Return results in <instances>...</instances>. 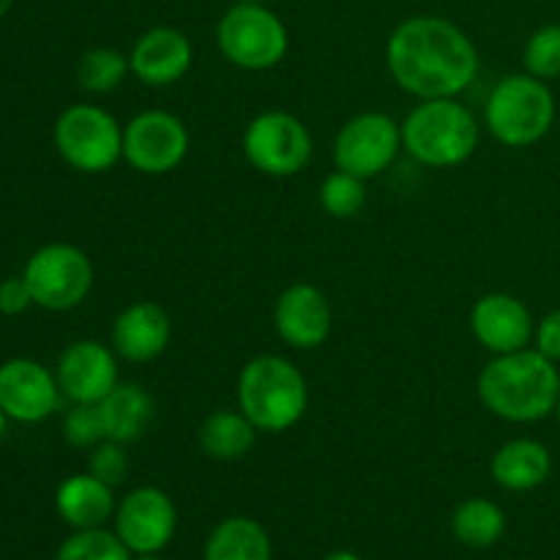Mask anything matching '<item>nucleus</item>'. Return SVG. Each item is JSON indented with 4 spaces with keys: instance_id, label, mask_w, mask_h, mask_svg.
Returning a JSON list of instances; mask_svg holds the SVG:
<instances>
[{
    "instance_id": "f257e3e1",
    "label": "nucleus",
    "mask_w": 560,
    "mask_h": 560,
    "mask_svg": "<svg viewBox=\"0 0 560 560\" xmlns=\"http://www.w3.org/2000/svg\"><path fill=\"white\" fill-rule=\"evenodd\" d=\"M386 63L394 82L419 102L457 98L479 74V49L454 22L421 14L394 27Z\"/></svg>"
},
{
    "instance_id": "f03ea898",
    "label": "nucleus",
    "mask_w": 560,
    "mask_h": 560,
    "mask_svg": "<svg viewBox=\"0 0 560 560\" xmlns=\"http://www.w3.org/2000/svg\"><path fill=\"white\" fill-rule=\"evenodd\" d=\"M479 399L492 416L512 424H536L556 413L560 372L536 348L495 355L479 372Z\"/></svg>"
},
{
    "instance_id": "7ed1b4c3",
    "label": "nucleus",
    "mask_w": 560,
    "mask_h": 560,
    "mask_svg": "<svg viewBox=\"0 0 560 560\" xmlns=\"http://www.w3.org/2000/svg\"><path fill=\"white\" fill-rule=\"evenodd\" d=\"M310 405L306 377L282 355H255L238 375V408L260 432H288L304 419Z\"/></svg>"
},
{
    "instance_id": "20e7f679",
    "label": "nucleus",
    "mask_w": 560,
    "mask_h": 560,
    "mask_svg": "<svg viewBox=\"0 0 560 560\" xmlns=\"http://www.w3.org/2000/svg\"><path fill=\"white\" fill-rule=\"evenodd\" d=\"M399 126L402 148L424 167H457L479 151V120L457 98H424Z\"/></svg>"
},
{
    "instance_id": "39448f33",
    "label": "nucleus",
    "mask_w": 560,
    "mask_h": 560,
    "mask_svg": "<svg viewBox=\"0 0 560 560\" xmlns=\"http://www.w3.org/2000/svg\"><path fill=\"white\" fill-rule=\"evenodd\" d=\"M556 124V96L534 74H509L490 91L485 126L501 145L530 148L550 135Z\"/></svg>"
},
{
    "instance_id": "423d86ee",
    "label": "nucleus",
    "mask_w": 560,
    "mask_h": 560,
    "mask_svg": "<svg viewBox=\"0 0 560 560\" xmlns=\"http://www.w3.org/2000/svg\"><path fill=\"white\" fill-rule=\"evenodd\" d=\"M55 148L71 170L98 175L124 159V126L96 104H71L55 120Z\"/></svg>"
},
{
    "instance_id": "0eeeda50",
    "label": "nucleus",
    "mask_w": 560,
    "mask_h": 560,
    "mask_svg": "<svg viewBox=\"0 0 560 560\" xmlns=\"http://www.w3.org/2000/svg\"><path fill=\"white\" fill-rule=\"evenodd\" d=\"M217 44L224 60L244 71H268L288 55L290 36L282 16L266 3H235L217 25Z\"/></svg>"
},
{
    "instance_id": "6e6552de",
    "label": "nucleus",
    "mask_w": 560,
    "mask_h": 560,
    "mask_svg": "<svg viewBox=\"0 0 560 560\" xmlns=\"http://www.w3.org/2000/svg\"><path fill=\"white\" fill-rule=\"evenodd\" d=\"M241 145H244L246 162L271 178L299 175L312 162V151H315L304 120L282 109L255 115L246 126Z\"/></svg>"
},
{
    "instance_id": "1a4fd4ad",
    "label": "nucleus",
    "mask_w": 560,
    "mask_h": 560,
    "mask_svg": "<svg viewBox=\"0 0 560 560\" xmlns=\"http://www.w3.org/2000/svg\"><path fill=\"white\" fill-rule=\"evenodd\" d=\"M22 277L36 306L49 312L77 310L93 288L91 257L74 244H47L36 249Z\"/></svg>"
},
{
    "instance_id": "9d476101",
    "label": "nucleus",
    "mask_w": 560,
    "mask_h": 560,
    "mask_svg": "<svg viewBox=\"0 0 560 560\" xmlns=\"http://www.w3.org/2000/svg\"><path fill=\"white\" fill-rule=\"evenodd\" d=\"M402 151V126L386 113H361L334 137V164L355 178H377Z\"/></svg>"
},
{
    "instance_id": "9b49d317",
    "label": "nucleus",
    "mask_w": 560,
    "mask_h": 560,
    "mask_svg": "<svg viewBox=\"0 0 560 560\" xmlns=\"http://www.w3.org/2000/svg\"><path fill=\"white\" fill-rule=\"evenodd\" d=\"M189 153V129L167 109H145L124 126V159L142 175H167Z\"/></svg>"
},
{
    "instance_id": "f8f14e48",
    "label": "nucleus",
    "mask_w": 560,
    "mask_h": 560,
    "mask_svg": "<svg viewBox=\"0 0 560 560\" xmlns=\"http://www.w3.org/2000/svg\"><path fill=\"white\" fill-rule=\"evenodd\" d=\"M115 534L131 556H159L178 530V509L162 487H137L115 509Z\"/></svg>"
},
{
    "instance_id": "ddd939ff",
    "label": "nucleus",
    "mask_w": 560,
    "mask_h": 560,
    "mask_svg": "<svg viewBox=\"0 0 560 560\" xmlns=\"http://www.w3.org/2000/svg\"><path fill=\"white\" fill-rule=\"evenodd\" d=\"M58 377L33 359H11L0 364V410L9 421L38 424L58 410Z\"/></svg>"
},
{
    "instance_id": "4468645a",
    "label": "nucleus",
    "mask_w": 560,
    "mask_h": 560,
    "mask_svg": "<svg viewBox=\"0 0 560 560\" xmlns=\"http://www.w3.org/2000/svg\"><path fill=\"white\" fill-rule=\"evenodd\" d=\"M115 350L98 339H80L71 342L69 348L60 353L58 370V386L63 397L71 402L98 405L115 386H118V359Z\"/></svg>"
},
{
    "instance_id": "2eb2a0df",
    "label": "nucleus",
    "mask_w": 560,
    "mask_h": 560,
    "mask_svg": "<svg viewBox=\"0 0 560 560\" xmlns=\"http://www.w3.org/2000/svg\"><path fill=\"white\" fill-rule=\"evenodd\" d=\"M334 312L326 293L310 282L290 284L273 304V328L295 350H317L331 337Z\"/></svg>"
},
{
    "instance_id": "dca6fc26",
    "label": "nucleus",
    "mask_w": 560,
    "mask_h": 560,
    "mask_svg": "<svg viewBox=\"0 0 560 560\" xmlns=\"http://www.w3.org/2000/svg\"><path fill=\"white\" fill-rule=\"evenodd\" d=\"M534 331V315L512 293H487L470 310V334L492 355L530 348Z\"/></svg>"
},
{
    "instance_id": "f3484780",
    "label": "nucleus",
    "mask_w": 560,
    "mask_h": 560,
    "mask_svg": "<svg viewBox=\"0 0 560 560\" xmlns=\"http://www.w3.org/2000/svg\"><path fill=\"white\" fill-rule=\"evenodd\" d=\"M131 74L148 88H170L189 74L195 47L178 27L156 25L142 33L129 52Z\"/></svg>"
},
{
    "instance_id": "a211bd4d",
    "label": "nucleus",
    "mask_w": 560,
    "mask_h": 560,
    "mask_svg": "<svg viewBox=\"0 0 560 560\" xmlns=\"http://www.w3.org/2000/svg\"><path fill=\"white\" fill-rule=\"evenodd\" d=\"M173 339V320L156 301H135L113 323V350L131 364L156 361Z\"/></svg>"
},
{
    "instance_id": "6ab92c4d",
    "label": "nucleus",
    "mask_w": 560,
    "mask_h": 560,
    "mask_svg": "<svg viewBox=\"0 0 560 560\" xmlns=\"http://www.w3.org/2000/svg\"><path fill=\"white\" fill-rule=\"evenodd\" d=\"M55 509L58 517L74 530L104 528L109 517H115L113 487L104 485L93 474H74L63 479L55 490Z\"/></svg>"
},
{
    "instance_id": "aec40b11",
    "label": "nucleus",
    "mask_w": 560,
    "mask_h": 560,
    "mask_svg": "<svg viewBox=\"0 0 560 560\" xmlns=\"http://www.w3.org/2000/svg\"><path fill=\"white\" fill-rule=\"evenodd\" d=\"M490 474L492 481L509 492L539 490L552 474V454L534 438H514L492 454Z\"/></svg>"
},
{
    "instance_id": "412c9836",
    "label": "nucleus",
    "mask_w": 560,
    "mask_h": 560,
    "mask_svg": "<svg viewBox=\"0 0 560 560\" xmlns=\"http://www.w3.org/2000/svg\"><path fill=\"white\" fill-rule=\"evenodd\" d=\"M98 413H102L107 441H118L129 446V443L140 441L148 432V427L153 424L156 402H153V397L140 383H118L98 402Z\"/></svg>"
},
{
    "instance_id": "4be33fe9",
    "label": "nucleus",
    "mask_w": 560,
    "mask_h": 560,
    "mask_svg": "<svg viewBox=\"0 0 560 560\" xmlns=\"http://www.w3.org/2000/svg\"><path fill=\"white\" fill-rule=\"evenodd\" d=\"M257 427L244 416V410H213L202 419L197 441L211 459L235 463L255 448Z\"/></svg>"
},
{
    "instance_id": "5701e85b",
    "label": "nucleus",
    "mask_w": 560,
    "mask_h": 560,
    "mask_svg": "<svg viewBox=\"0 0 560 560\" xmlns=\"http://www.w3.org/2000/svg\"><path fill=\"white\" fill-rule=\"evenodd\" d=\"M271 536L257 520L228 517L211 530L202 560H271Z\"/></svg>"
},
{
    "instance_id": "b1692460",
    "label": "nucleus",
    "mask_w": 560,
    "mask_h": 560,
    "mask_svg": "<svg viewBox=\"0 0 560 560\" xmlns=\"http://www.w3.org/2000/svg\"><path fill=\"white\" fill-rule=\"evenodd\" d=\"M452 534L470 550H487L506 534V514L490 498H468L454 509Z\"/></svg>"
},
{
    "instance_id": "393cba45",
    "label": "nucleus",
    "mask_w": 560,
    "mask_h": 560,
    "mask_svg": "<svg viewBox=\"0 0 560 560\" xmlns=\"http://www.w3.org/2000/svg\"><path fill=\"white\" fill-rule=\"evenodd\" d=\"M129 71V55L115 47H96L88 49L77 63V82L88 93H109L120 88Z\"/></svg>"
},
{
    "instance_id": "a878e982",
    "label": "nucleus",
    "mask_w": 560,
    "mask_h": 560,
    "mask_svg": "<svg viewBox=\"0 0 560 560\" xmlns=\"http://www.w3.org/2000/svg\"><path fill=\"white\" fill-rule=\"evenodd\" d=\"M55 560H131V552L115 530L88 528L74 530L58 547Z\"/></svg>"
},
{
    "instance_id": "bb28decb",
    "label": "nucleus",
    "mask_w": 560,
    "mask_h": 560,
    "mask_svg": "<svg viewBox=\"0 0 560 560\" xmlns=\"http://www.w3.org/2000/svg\"><path fill=\"white\" fill-rule=\"evenodd\" d=\"M366 180L334 170L320 184V206L334 219H353L366 206Z\"/></svg>"
},
{
    "instance_id": "cd10ccee",
    "label": "nucleus",
    "mask_w": 560,
    "mask_h": 560,
    "mask_svg": "<svg viewBox=\"0 0 560 560\" xmlns=\"http://www.w3.org/2000/svg\"><path fill=\"white\" fill-rule=\"evenodd\" d=\"M525 71L539 80H556L560 77V25H541L530 33L523 49Z\"/></svg>"
},
{
    "instance_id": "c85d7f7f",
    "label": "nucleus",
    "mask_w": 560,
    "mask_h": 560,
    "mask_svg": "<svg viewBox=\"0 0 560 560\" xmlns=\"http://www.w3.org/2000/svg\"><path fill=\"white\" fill-rule=\"evenodd\" d=\"M63 438L66 443L74 448H93L102 441H107L98 405L74 402V408H71L63 419Z\"/></svg>"
},
{
    "instance_id": "c756f323",
    "label": "nucleus",
    "mask_w": 560,
    "mask_h": 560,
    "mask_svg": "<svg viewBox=\"0 0 560 560\" xmlns=\"http://www.w3.org/2000/svg\"><path fill=\"white\" fill-rule=\"evenodd\" d=\"M88 474L102 479L104 485L118 487L126 479V474H129V452H126V443L102 441L98 446H93Z\"/></svg>"
},
{
    "instance_id": "7c9ffc66",
    "label": "nucleus",
    "mask_w": 560,
    "mask_h": 560,
    "mask_svg": "<svg viewBox=\"0 0 560 560\" xmlns=\"http://www.w3.org/2000/svg\"><path fill=\"white\" fill-rule=\"evenodd\" d=\"M534 345L541 355H547V359L558 364L560 361V310L547 312V315L536 323Z\"/></svg>"
},
{
    "instance_id": "2f4dec72",
    "label": "nucleus",
    "mask_w": 560,
    "mask_h": 560,
    "mask_svg": "<svg viewBox=\"0 0 560 560\" xmlns=\"http://www.w3.org/2000/svg\"><path fill=\"white\" fill-rule=\"evenodd\" d=\"M31 304H36V301H33L25 277H11L0 282V312L3 315H22Z\"/></svg>"
},
{
    "instance_id": "473e14b6",
    "label": "nucleus",
    "mask_w": 560,
    "mask_h": 560,
    "mask_svg": "<svg viewBox=\"0 0 560 560\" xmlns=\"http://www.w3.org/2000/svg\"><path fill=\"white\" fill-rule=\"evenodd\" d=\"M323 560H364V558L355 556V552H350V550H337V552H331V556H326Z\"/></svg>"
},
{
    "instance_id": "72a5a7b5",
    "label": "nucleus",
    "mask_w": 560,
    "mask_h": 560,
    "mask_svg": "<svg viewBox=\"0 0 560 560\" xmlns=\"http://www.w3.org/2000/svg\"><path fill=\"white\" fill-rule=\"evenodd\" d=\"M11 5H14V0H0V20H3V16L9 14Z\"/></svg>"
},
{
    "instance_id": "f704fd0d",
    "label": "nucleus",
    "mask_w": 560,
    "mask_h": 560,
    "mask_svg": "<svg viewBox=\"0 0 560 560\" xmlns=\"http://www.w3.org/2000/svg\"><path fill=\"white\" fill-rule=\"evenodd\" d=\"M5 421H9V419H5V413L0 410V441H3V435H5Z\"/></svg>"
},
{
    "instance_id": "c9c22d12",
    "label": "nucleus",
    "mask_w": 560,
    "mask_h": 560,
    "mask_svg": "<svg viewBox=\"0 0 560 560\" xmlns=\"http://www.w3.org/2000/svg\"><path fill=\"white\" fill-rule=\"evenodd\" d=\"M131 560H162L159 556H137V558H131Z\"/></svg>"
},
{
    "instance_id": "e433bc0d",
    "label": "nucleus",
    "mask_w": 560,
    "mask_h": 560,
    "mask_svg": "<svg viewBox=\"0 0 560 560\" xmlns=\"http://www.w3.org/2000/svg\"><path fill=\"white\" fill-rule=\"evenodd\" d=\"M556 419H558V427H560V397H558V405H556Z\"/></svg>"
},
{
    "instance_id": "4c0bfd02",
    "label": "nucleus",
    "mask_w": 560,
    "mask_h": 560,
    "mask_svg": "<svg viewBox=\"0 0 560 560\" xmlns=\"http://www.w3.org/2000/svg\"><path fill=\"white\" fill-rule=\"evenodd\" d=\"M238 3H266V0H238Z\"/></svg>"
}]
</instances>
